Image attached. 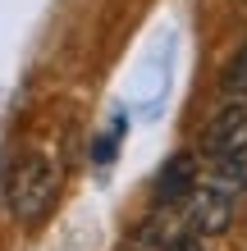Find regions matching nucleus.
<instances>
[{
    "mask_svg": "<svg viewBox=\"0 0 247 251\" xmlns=\"http://www.w3.org/2000/svg\"><path fill=\"white\" fill-rule=\"evenodd\" d=\"M247 146V96H234L224 110L211 114V124L197 132V155L206 160H220V155H234Z\"/></svg>",
    "mask_w": 247,
    "mask_h": 251,
    "instance_id": "2",
    "label": "nucleus"
},
{
    "mask_svg": "<svg viewBox=\"0 0 247 251\" xmlns=\"http://www.w3.org/2000/svg\"><path fill=\"white\" fill-rule=\"evenodd\" d=\"M197 151H179L169 160V165L161 169V178H156V205H179V201H188L192 197V187L201 183V174H197Z\"/></svg>",
    "mask_w": 247,
    "mask_h": 251,
    "instance_id": "4",
    "label": "nucleus"
},
{
    "mask_svg": "<svg viewBox=\"0 0 247 251\" xmlns=\"http://www.w3.org/2000/svg\"><path fill=\"white\" fill-rule=\"evenodd\" d=\"M234 205H238V197H229V192L211 187V183H197L192 197H188L183 219L201 238H220V233H229V224H234Z\"/></svg>",
    "mask_w": 247,
    "mask_h": 251,
    "instance_id": "3",
    "label": "nucleus"
},
{
    "mask_svg": "<svg viewBox=\"0 0 247 251\" xmlns=\"http://www.w3.org/2000/svg\"><path fill=\"white\" fill-rule=\"evenodd\" d=\"M55 201H60V169L51 165L41 151H27L9 165V178H5V205L14 219L23 224H41Z\"/></svg>",
    "mask_w": 247,
    "mask_h": 251,
    "instance_id": "1",
    "label": "nucleus"
},
{
    "mask_svg": "<svg viewBox=\"0 0 247 251\" xmlns=\"http://www.w3.org/2000/svg\"><path fill=\"white\" fill-rule=\"evenodd\" d=\"M206 183L220 187V192H229V197H243V192H247V146L234 151V155L211 160V178Z\"/></svg>",
    "mask_w": 247,
    "mask_h": 251,
    "instance_id": "5",
    "label": "nucleus"
},
{
    "mask_svg": "<svg viewBox=\"0 0 247 251\" xmlns=\"http://www.w3.org/2000/svg\"><path fill=\"white\" fill-rule=\"evenodd\" d=\"M220 87L229 96H247V46L229 60V69H224V78H220Z\"/></svg>",
    "mask_w": 247,
    "mask_h": 251,
    "instance_id": "6",
    "label": "nucleus"
},
{
    "mask_svg": "<svg viewBox=\"0 0 247 251\" xmlns=\"http://www.w3.org/2000/svg\"><path fill=\"white\" fill-rule=\"evenodd\" d=\"M161 251H201V233H192V228H188V233H174Z\"/></svg>",
    "mask_w": 247,
    "mask_h": 251,
    "instance_id": "7",
    "label": "nucleus"
}]
</instances>
